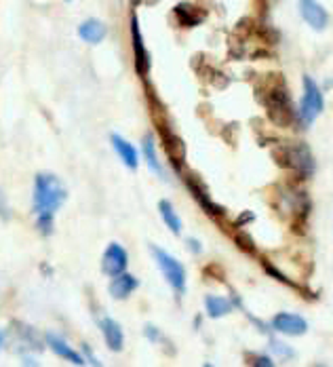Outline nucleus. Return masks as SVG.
<instances>
[{
    "mask_svg": "<svg viewBox=\"0 0 333 367\" xmlns=\"http://www.w3.org/2000/svg\"><path fill=\"white\" fill-rule=\"evenodd\" d=\"M138 287H140V281H138L135 275H131V273H121V275L112 277L108 292H110V296H112L114 300H127Z\"/></svg>",
    "mask_w": 333,
    "mask_h": 367,
    "instance_id": "10",
    "label": "nucleus"
},
{
    "mask_svg": "<svg viewBox=\"0 0 333 367\" xmlns=\"http://www.w3.org/2000/svg\"><path fill=\"white\" fill-rule=\"evenodd\" d=\"M110 142H112V148L117 150V154H119V159L123 161L125 167H129L131 171H135L140 167V154H138V150H135V146L131 142H127L119 134L110 136Z\"/></svg>",
    "mask_w": 333,
    "mask_h": 367,
    "instance_id": "11",
    "label": "nucleus"
},
{
    "mask_svg": "<svg viewBox=\"0 0 333 367\" xmlns=\"http://www.w3.org/2000/svg\"><path fill=\"white\" fill-rule=\"evenodd\" d=\"M68 192L61 180L53 173H38L34 180L32 213L36 217V228L40 234H51L55 226V213L64 205Z\"/></svg>",
    "mask_w": 333,
    "mask_h": 367,
    "instance_id": "1",
    "label": "nucleus"
},
{
    "mask_svg": "<svg viewBox=\"0 0 333 367\" xmlns=\"http://www.w3.org/2000/svg\"><path fill=\"white\" fill-rule=\"evenodd\" d=\"M270 348H272V350H274L276 354H281V357H287V359L295 354V352H293L291 348L283 346V342H279V340H272V342H270Z\"/></svg>",
    "mask_w": 333,
    "mask_h": 367,
    "instance_id": "19",
    "label": "nucleus"
},
{
    "mask_svg": "<svg viewBox=\"0 0 333 367\" xmlns=\"http://www.w3.org/2000/svg\"><path fill=\"white\" fill-rule=\"evenodd\" d=\"M274 159L276 165L283 169H291L295 175L310 178L314 173V159L310 154V148L304 144H283L274 148Z\"/></svg>",
    "mask_w": 333,
    "mask_h": 367,
    "instance_id": "3",
    "label": "nucleus"
},
{
    "mask_svg": "<svg viewBox=\"0 0 333 367\" xmlns=\"http://www.w3.org/2000/svg\"><path fill=\"white\" fill-rule=\"evenodd\" d=\"M188 247H190V252H192V254H200V252H202L200 243H198L196 238H188Z\"/></svg>",
    "mask_w": 333,
    "mask_h": 367,
    "instance_id": "21",
    "label": "nucleus"
},
{
    "mask_svg": "<svg viewBox=\"0 0 333 367\" xmlns=\"http://www.w3.org/2000/svg\"><path fill=\"white\" fill-rule=\"evenodd\" d=\"M247 363L258 365V367H274V361L264 354H247Z\"/></svg>",
    "mask_w": 333,
    "mask_h": 367,
    "instance_id": "18",
    "label": "nucleus"
},
{
    "mask_svg": "<svg viewBox=\"0 0 333 367\" xmlns=\"http://www.w3.org/2000/svg\"><path fill=\"white\" fill-rule=\"evenodd\" d=\"M262 103L266 106L268 118L274 122L276 127H289L293 125V120L297 118L293 106H291V97L285 89V80L274 72L268 76L266 87L260 93Z\"/></svg>",
    "mask_w": 333,
    "mask_h": 367,
    "instance_id": "2",
    "label": "nucleus"
},
{
    "mask_svg": "<svg viewBox=\"0 0 333 367\" xmlns=\"http://www.w3.org/2000/svg\"><path fill=\"white\" fill-rule=\"evenodd\" d=\"M84 352H87V361L91 363V365H101L95 357H93V352H91V348L89 346H84Z\"/></svg>",
    "mask_w": 333,
    "mask_h": 367,
    "instance_id": "23",
    "label": "nucleus"
},
{
    "mask_svg": "<svg viewBox=\"0 0 333 367\" xmlns=\"http://www.w3.org/2000/svg\"><path fill=\"white\" fill-rule=\"evenodd\" d=\"M152 256H154L165 281L171 285V289L177 296H184L186 294V268H184V264L177 258H173L169 252H165L163 247H156V245H152Z\"/></svg>",
    "mask_w": 333,
    "mask_h": 367,
    "instance_id": "4",
    "label": "nucleus"
},
{
    "mask_svg": "<svg viewBox=\"0 0 333 367\" xmlns=\"http://www.w3.org/2000/svg\"><path fill=\"white\" fill-rule=\"evenodd\" d=\"M142 152H144V159H146L148 167H150L156 175L163 178V165H161V159H158V154H156V146H154V138H152V136H146V138L142 140Z\"/></svg>",
    "mask_w": 333,
    "mask_h": 367,
    "instance_id": "17",
    "label": "nucleus"
},
{
    "mask_svg": "<svg viewBox=\"0 0 333 367\" xmlns=\"http://www.w3.org/2000/svg\"><path fill=\"white\" fill-rule=\"evenodd\" d=\"M66 3H72V0H66Z\"/></svg>",
    "mask_w": 333,
    "mask_h": 367,
    "instance_id": "25",
    "label": "nucleus"
},
{
    "mask_svg": "<svg viewBox=\"0 0 333 367\" xmlns=\"http://www.w3.org/2000/svg\"><path fill=\"white\" fill-rule=\"evenodd\" d=\"M127 264H129V254L123 245L119 243H110L105 252H103V258H101V271L105 277H117L121 273L127 271Z\"/></svg>",
    "mask_w": 333,
    "mask_h": 367,
    "instance_id": "6",
    "label": "nucleus"
},
{
    "mask_svg": "<svg viewBox=\"0 0 333 367\" xmlns=\"http://www.w3.org/2000/svg\"><path fill=\"white\" fill-rule=\"evenodd\" d=\"M299 15L302 20L316 32L325 30L327 24H329V13L316 3V0H299Z\"/></svg>",
    "mask_w": 333,
    "mask_h": 367,
    "instance_id": "8",
    "label": "nucleus"
},
{
    "mask_svg": "<svg viewBox=\"0 0 333 367\" xmlns=\"http://www.w3.org/2000/svg\"><path fill=\"white\" fill-rule=\"evenodd\" d=\"M47 344H49V348L57 354V357H61L64 361H68V363H72V365H84L87 363V359L80 354V352H76L61 336H57V333H47Z\"/></svg>",
    "mask_w": 333,
    "mask_h": 367,
    "instance_id": "12",
    "label": "nucleus"
},
{
    "mask_svg": "<svg viewBox=\"0 0 333 367\" xmlns=\"http://www.w3.org/2000/svg\"><path fill=\"white\" fill-rule=\"evenodd\" d=\"M158 213L165 222V226L173 232V234H182V217L177 215L175 207L171 205V201H161L158 203Z\"/></svg>",
    "mask_w": 333,
    "mask_h": 367,
    "instance_id": "16",
    "label": "nucleus"
},
{
    "mask_svg": "<svg viewBox=\"0 0 333 367\" xmlns=\"http://www.w3.org/2000/svg\"><path fill=\"white\" fill-rule=\"evenodd\" d=\"M108 34V28L99 20H87L78 26V36L89 45H99Z\"/></svg>",
    "mask_w": 333,
    "mask_h": 367,
    "instance_id": "13",
    "label": "nucleus"
},
{
    "mask_svg": "<svg viewBox=\"0 0 333 367\" xmlns=\"http://www.w3.org/2000/svg\"><path fill=\"white\" fill-rule=\"evenodd\" d=\"M270 327L283 336H304L308 331V321L295 312H276Z\"/></svg>",
    "mask_w": 333,
    "mask_h": 367,
    "instance_id": "7",
    "label": "nucleus"
},
{
    "mask_svg": "<svg viewBox=\"0 0 333 367\" xmlns=\"http://www.w3.org/2000/svg\"><path fill=\"white\" fill-rule=\"evenodd\" d=\"M131 30H133V51H135V66H138V72L144 76L148 72V53L144 51V41H142V34H140V26H138V20L133 17L131 22Z\"/></svg>",
    "mask_w": 333,
    "mask_h": 367,
    "instance_id": "15",
    "label": "nucleus"
},
{
    "mask_svg": "<svg viewBox=\"0 0 333 367\" xmlns=\"http://www.w3.org/2000/svg\"><path fill=\"white\" fill-rule=\"evenodd\" d=\"M0 215H7V196L0 190Z\"/></svg>",
    "mask_w": 333,
    "mask_h": 367,
    "instance_id": "22",
    "label": "nucleus"
},
{
    "mask_svg": "<svg viewBox=\"0 0 333 367\" xmlns=\"http://www.w3.org/2000/svg\"><path fill=\"white\" fill-rule=\"evenodd\" d=\"M144 336H146V338H150L152 342H156V340H158V329H156L154 325H146Z\"/></svg>",
    "mask_w": 333,
    "mask_h": 367,
    "instance_id": "20",
    "label": "nucleus"
},
{
    "mask_svg": "<svg viewBox=\"0 0 333 367\" xmlns=\"http://www.w3.org/2000/svg\"><path fill=\"white\" fill-rule=\"evenodd\" d=\"M323 108H325V99H323L320 87L316 85V80L312 76H304V95H302V103H299L297 116L302 118V122L308 127L318 118Z\"/></svg>",
    "mask_w": 333,
    "mask_h": 367,
    "instance_id": "5",
    "label": "nucleus"
},
{
    "mask_svg": "<svg viewBox=\"0 0 333 367\" xmlns=\"http://www.w3.org/2000/svg\"><path fill=\"white\" fill-rule=\"evenodd\" d=\"M99 329H101L103 340H105V344H108L110 350H114V352H121L123 350V346H125V333H123V327L114 319H110V317L99 319Z\"/></svg>",
    "mask_w": 333,
    "mask_h": 367,
    "instance_id": "9",
    "label": "nucleus"
},
{
    "mask_svg": "<svg viewBox=\"0 0 333 367\" xmlns=\"http://www.w3.org/2000/svg\"><path fill=\"white\" fill-rule=\"evenodd\" d=\"M5 340H7V333L3 327H0V350H3V346H5Z\"/></svg>",
    "mask_w": 333,
    "mask_h": 367,
    "instance_id": "24",
    "label": "nucleus"
},
{
    "mask_svg": "<svg viewBox=\"0 0 333 367\" xmlns=\"http://www.w3.org/2000/svg\"><path fill=\"white\" fill-rule=\"evenodd\" d=\"M205 310L211 319H221L235 310V302L221 296H207L205 298Z\"/></svg>",
    "mask_w": 333,
    "mask_h": 367,
    "instance_id": "14",
    "label": "nucleus"
}]
</instances>
